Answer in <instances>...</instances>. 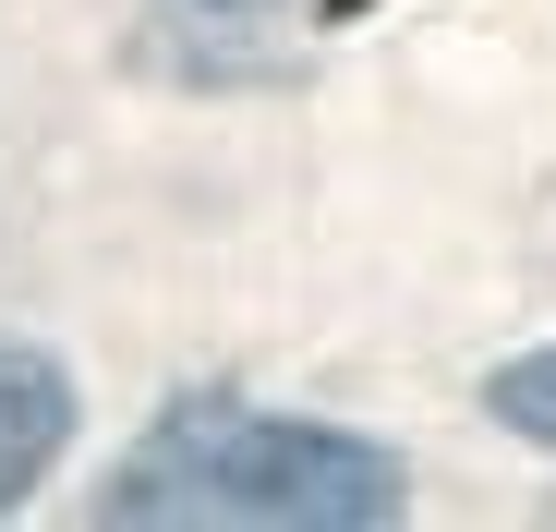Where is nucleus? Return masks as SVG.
I'll use <instances>...</instances> for the list:
<instances>
[{
  "instance_id": "1",
  "label": "nucleus",
  "mask_w": 556,
  "mask_h": 532,
  "mask_svg": "<svg viewBox=\"0 0 556 532\" xmlns=\"http://www.w3.org/2000/svg\"><path fill=\"white\" fill-rule=\"evenodd\" d=\"M98 520H122V532H388L400 460L376 435L194 388L122 448V472L98 484Z\"/></svg>"
},
{
  "instance_id": "2",
  "label": "nucleus",
  "mask_w": 556,
  "mask_h": 532,
  "mask_svg": "<svg viewBox=\"0 0 556 532\" xmlns=\"http://www.w3.org/2000/svg\"><path fill=\"white\" fill-rule=\"evenodd\" d=\"M61 448H73V376L37 339H0V520L49 484Z\"/></svg>"
},
{
  "instance_id": "3",
  "label": "nucleus",
  "mask_w": 556,
  "mask_h": 532,
  "mask_svg": "<svg viewBox=\"0 0 556 532\" xmlns=\"http://www.w3.org/2000/svg\"><path fill=\"white\" fill-rule=\"evenodd\" d=\"M484 411L508 435H532V448H556V351H520V364L484 376Z\"/></svg>"
}]
</instances>
